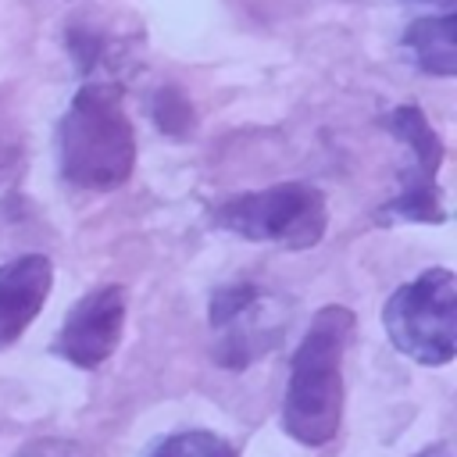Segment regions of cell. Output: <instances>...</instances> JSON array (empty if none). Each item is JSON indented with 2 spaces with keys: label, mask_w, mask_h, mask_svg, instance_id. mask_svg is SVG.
I'll return each instance as SVG.
<instances>
[{
  "label": "cell",
  "mask_w": 457,
  "mask_h": 457,
  "mask_svg": "<svg viewBox=\"0 0 457 457\" xmlns=\"http://www.w3.org/2000/svg\"><path fill=\"white\" fill-rule=\"evenodd\" d=\"M146 457H236V446L214 432L189 428V432L164 436Z\"/></svg>",
  "instance_id": "11"
},
{
  "label": "cell",
  "mask_w": 457,
  "mask_h": 457,
  "mask_svg": "<svg viewBox=\"0 0 457 457\" xmlns=\"http://www.w3.org/2000/svg\"><path fill=\"white\" fill-rule=\"evenodd\" d=\"M61 175L79 189H114L136 168V132L121 104V86L89 79L57 125Z\"/></svg>",
  "instance_id": "2"
},
{
  "label": "cell",
  "mask_w": 457,
  "mask_h": 457,
  "mask_svg": "<svg viewBox=\"0 0 457 457\" xmlns=\"http://www.w3.org/2000/svg\"><path fill=\"white\" fill-rule=\"evenodd\" d=\"M403 50L411 54V61L439 79L457 75V14H428L407 25L403 32Z\"/></svg>",
  "instance_id": "9"
},
{
  "label": "cell",
  "mask_w": 457,
  "mask_h": 457,
  "mask_svg": "<svg viewBox=\"0 0 457 457\" xmlns=\"http://www.w3.org/2000/svg\"><path fill=\"white\" fill-rule=\"evenodd\" d=\"M386 129L414 154V171L403 182V189L378 207L375 221H382V225H393V221L439 225V221H446L443 189L436 182V171L443 164V143H439L436 129L428 125V118L421 114V107H414V104L393 107L386 114Z\"/></svg>",
  "instance_id": "6"
},
{
  "label": "cell",
  "mask_w": 457,
  "mask_h": 457,
  "mask_svg": "<svg viewBox=\"0 0 457 457\" xmlns=\"http://www.w3.org/2000/svg\"><path fill=\"white\" fill-rule=\"evenodd\" d=\"M389 343L425 368H443L457 357V275L428 268L403 282L382 307Z\"/></svg>",
  "instance_id": "3"
},
{
  "label": "cell",
  "mask_w": 457,
  "mask_h": 457,
  "mask_svg": "<svg viewBox=\"0 0 457 457\" xmlns=\"http://www.w3.org/2000/svg\"><path fill=\"white\" fill-rule=\"evenodd\" d=\"M154 121L168 136H186L193 129V107H189V100L179 86H164L154 96Z\"/></svg>",
  "instance_id": "12"
},
{
  "label": "cell",
  "mask_w": 457,
  "mask_h": 457,
  "mask_svg": "<svg viewBox=\"0 0 457 457\" xmlns=\"http://www.w3.org/2000/svg\"><path fill=\"white\" fill-rule=\"evenodd\" d=\"M421 457H446V450H432V453H421Z\"/></svg>",
  "instance_id": "14"
},
{
  "label": "cell",
  "mask_w": 457,
  "mask_h": 457,
  "mask_svg": "<svg viewBox=\"0 0 457 457\" xmlns=\"http://www.w3.org/2000/svg\"><path fill=\"white\" fill-rule=\"evenodd\" d=\"M54 282L46 253H21L0 264V350L18 343L21 332L39 318Z\"/></svg>",
  "instance_id": "8"
},
{
  "label": "cell",
  "mask_w": 457,
  "mask_h": 457,
  "mask_svg": "<svg viewBox=\"0 0 457 457\" xmlns=\"http://www.w3.org/2000/svg\"><path fill=\"white\" fill-rule=\"evenodd\" d=\"M25 132L7 100H0V200L14 193L25 175Z\"/></svg>",
  "instance_id": "10"
},
{
  "label": "cell",
  "mask_w": 457,
  "mask_h": 457,
  "mask_svg": "<svg viewBox=\"0 0 457 457\" xmlns=\"http://www.w3.org/2000/svg\"><path fill=\"white\" fill-rule=\"evenodd\" d=\"M293 303L264 286L232 282L214 289L211 296V332H214V357L228 371L250 368L257 357L278 346L289 328Z\"/></svg>",
  "instance_id": "5"
},
{
  "label": "cell",
  "mask_w": 457,
  "mask_h": 457,
  "mask_svg": "<svg viewBox=\"0 0 457 457\" xmlns=\"http://www.w3.org/2000/svg\"><path fill=\"white\" fill-rule=\"evenodd\" d=\"M14 457H89V453H86V446H79V443H71V439L43 436V439L25 443Z\"/></svg>",
  "instance_id": "13"
},
{
  "label": "cell",
  "mask_w": 457,
  "mask_h": 457,
  "mask_svg": "<svg viewBox=\"0 0 457 457\" xmlns=\"http://www.w3.org/2000/svg\"><path fill=\"white\" fill-rule=\"evenodd\" d=\"M353 336V311L328 303L303 332L282 396V428L303 446L336 439L343 421V350Z\"/></svg>",
  "instance_id": "1"
},
{
  "label": "cell",
  "mask_w": 457,
  "mask_h": 457,
  "mask_svg": "<svg viewBox=\"0 0 457 457\" xmlns=\"http://www.w3.org/2000/svg\"><path fill=\"white\" fill-rule=\"evenodd\" d=\"M214 221L250 243H275L286 250H311L328 228L325 196L307 182H278L253 193L225 196Z\"/></svg>",
  "instance_id": "4"
},
{
  "label": "cell",
  "mask_w": 457,
  "mask_h": 457,
  "mask_svg": "<svg viewBox=\"0 0 457 457\" xmlns=\"http://www.w3.org/2000/svg\"><path fill=\"white\" fill-rule=\"evenodd\" d=\"M121 328H125V289L118 282H107L71 303L50 350L64 357L68 364L89 371V368H100L114 353Z\"/></svg>",
  "instance_id": "7"
}]
</instances>
